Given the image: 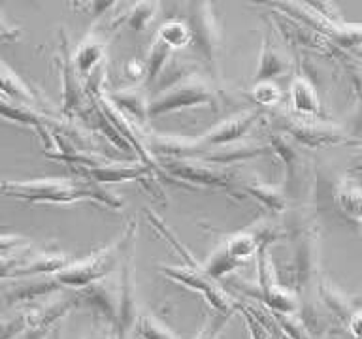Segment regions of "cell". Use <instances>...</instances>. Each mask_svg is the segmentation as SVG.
I'll return each mask as SVG.
<instances>
[{"mask_svg":"<svg viewBox=\"0 0 362 339\" xmlns=\"http://www.w3.org/2000/svg\"><path fill=\"white\" fill-rule=\"evenodd\" d=\"M2 194L16 198L25 203H49V206H70L78 202H95L107 209H123V200L113 192L87 179H33L4 181Z\"/></svg>","mask_w":362,"mask_h":339,"instance_id":"1","label":"cell"},{"mask_svg":"<svg viewBox=\"0 0 362 339\" xmlns=\"http://www.w3.org/2000/svg\"><path fill=\"white\" fill-rule=\"evenodd\" d=\"M262 123H270V130L288 136L296 145L311 149V151L361 143L351 136V132L344 130L338 124L328 123L327 119H302L293 113L270 112L266 113Z\"/></svg>","mask_w":362,"mask_h":339,"instance_id":"2","label":"cell"},{"mask_svg":"<svg viewBox=\"0 0 362 339\" xmlns=\"http://www.w3.org/2000/svg\"><path fill=\"white\" fill-rule=\"evenodd\" d=\"M136 239V220H129V225L124 226L121 236L112 242L110 245H104L98 251H95L89 256L81 260H76L72 264L64 268L61 273H57V281L62 287L72 292L83 290L93 282L104 281L110 271L117 264L123 262L124 251L129 247L130 242Z\"/></svg>","mask_w":362,"mask_h":339,"instance_id":"3","label":"cell"},{"mask_svg":"<svg viewBox=\"0 0 362 339\" xmlns=\"http://www.w3.org/2000/svg\"><path fill=\"white\" fill-rule=\"evenodd\" d=\"M187 107H214L215 112L221 109L217 90L206 79L200 78L198 72L153 96L149 100V119L187 109Z\"/></svg>","mask_w":362,"mask_h":339,"instance_id":"4","label":"cell"},{"mask_svg":"<svg viewBox=\"0 0 362 339\" xmlns=\"http://www.w3.org/2000/svg\"><path fill=\"white\" fill-rule=\"evenodd\" d=\"M293 260H291V281L293 287L302 292L317 282L319 271V251H321V228L311 219L300 220L291 232Z\"/></svg>","mask_w":362,"mask_h":339,"instance_id":"5","label":"cell"},{"mask_svg":"<svg viewBox=\"0 0 362 339\" xmlns=\"http://www.w3.org/2000/svg\"><path fill=\"white\" fill-rule=\"evenodd\" d=\"M276 228L272 226H259V228H249V230L236 232L221 245L211 258L204 264L208 275L211 279H223L238 268H242L251 256H257L260 243L264 242L266 236H270Z\"/></svg>","mask_w":362,"mask_h":339,"instance_id":"6","label":"cell"},{"mask_svg":"<svg viewBox=\"0 0 362 339\" xmlns=\"http://www.w3.org/2000/svg\"><path fill=\"white\" fill-rule=\"evenodd\" d=\"M59 73H61V115L64 121L78 123L89 109L90 98L85 93L83 81L79 78L78 68L74 62V53L64 28H59Z\"/></svg>","mask_w":362,"mask_h":339,"instance_id":"7","label":"cell"},{"mask_svg":"<svg viewBox=\"0 0 362 339\" xmlns=\"http://www.w3.org/2000/svg\"><path fill=\"white\" fill-rule=\"evenodd\" d=\"M160 166L166 174L194 186H209V189L228 192L232 196L240 194L242 183L236 168H226L202 160H160Z\"/></svg>","mask_w":362,"mask_h":339,"instance_id":"8","label":"cell"},{"mask_svg":"<svg viewBox=\"0 0 362 339\" xmlns=\"http://www.w3.org/2000/svg\"><path fill=\"white\" fill-rule=\"evenodd\" d=\"M187 25L191 28L192 47L214 78H219V28L209 2L187 4Z\"/></svg>","mask_w":362,"mask_h":339,"instance_id":"9","label":"cell"},{"mask_svg":"<svg viewBox=\"0 0 362 339\" xmlns=\"http://www.w3.org/2000/svg\"><path fill=\"white\" fill-rule=\"evenodd\" d=\"M160 273L168 277L172 281L180 282L181 287L194 290L202 296L214 311L219 313H234L240 311V304L230 298V294L215 282V279L208 275L206 268L200 264L197 266H160Z\"/></svg>","mask_w":362,"mask_h":339,"instance_id":"10","label":"cell"},{"mask_svg":"<svg viewBox=\"0 0 362 339\" xmlns=\"http://www.w3.org/2000/svg\"><path fill=\"white\" fill-rule=\"evenodd\" d=\"M266 109L262 107H247L240 113H234L225 121H221L214 126V129L206 130L202 136H198L197 143H198V155L206 149H219V147L226 145H234V143H240V141H245V136L251 132L255 124L259 121H264L266 117ZM197 155V157H198ZM194 157V158H197ZM192 158V160H194Z\"/></svg>","mask_w":362,"mask_h":339,"instance_id":"11","label":"cell"},{"mask_svg":"<svg viewBox=\"0 0 362 339\" xmlns=\"http://www.w3.org/2000/svg\"><path fill=\"white\" fill-rule=\"evenodd\" d=\"M72 264L66 254L38 253L33 247L16 258L11 264L2 268V279H30V277H51L61 273Z\"/></svg>","mask_w":362,"mask_h":339,"instance_id":"12","label":"cell"},{"mask_svg":"<svg viewBox=\"0 0 362 339\" xmlns=\"http://www.w3.org/2000/svg\"><path fill=\"white\" fill-rule=\"evenodd\" d=\"M79 307H89L95 313V322L106 324L113 330L117 324L121 290L110 281H98L76 292Z\"/></svg>","mask_w":362,"mask_h":339,"instance_id":"13","label":"cell"},{"mask_svg":"<svg viewBox=\"0 0 362 339\" xmlns=\"http://www.w3.org/2000/svg\"><path fill=\"white\" fill-rule=\"evenodd\" d=\"M0 109H2V117L6 121H11V123L23 124V126H28L33 129L36 134L40 136V140L44 141L47 145V151H53L55 149V143H53V130L57 129L55 117H51L44 109H38V107H28L21 106V104H13V102L2 100L0 102Z\"/></svg>","mask_w":362,"mask_h":339,"instance_id":"14","label":"cell"},{"mask_svg":"<svg viewBox=\"0 0 362 339\" xmlns=\"http://www.w3.org/2000/svg\"><path fill=\"white\" fill-rule=\"evenodd\" d=\"M270 145L285 168V179H287V196L296 198L302 189V177H304V158H302V147L294 143L288 136L270 130Z\"/></svg>","mask_w":362,"mask_h":339,"instance_id":"15","label":"cell"},{"mask_svg":"<svg viewBox=\"0 0 362 339\" xmlns=\"http://www.w3.org/2000/svg\"><path fill=\"white\" fill-rule=\"evenodd\" d=\"M59 290H66L55 275L51 277H30V279H16L11 287H6L2 292L6 307H16L19 304H30L36 299L49 296Z\"/></svg>","mask_w":362,"mask_h":339,"instance_id":"16","label":"cell"},{"mask_svg":"<svg viewBox=\"0 0 362 339\" xmlns=\"http://www.w3.org/2000/svg\"><path fill=\"white\" fill-rule=\"evenodd\" d=\"M155 172L153 166L144 162H117L112 160L106 166L90 170H78V174L81 177L95 181L98 185H107V183H129V181H141L146 179L147 175H151Z\"/></svg>","mask_w":362,"mask_h":339,"instance_id":"17","label":"cell"},{"mask_svg":"<svg viewBox=\"0 0 362 339\" xmlns=\"http://www.w3.org/2000/svg\"><path fill=\"white\" fill-rule=\"evenodd\" d=\"M288 104L291 113L302 119H325L321 100L315 85L304 72L296 73L288 85Z\"/></svg>","mask_w":362,"mask_h":339,"instance_id":"18","label":"cell"},{"mask_svg":"<svg viewBox=\"0 0 362 339\" xmlns=\"http://www.w3.org/2000/svg\"><path fill=\"white\" fill-rule=\"evenodd\" d=\"M74 307H79L76 292L68 294V296H62V298L59 299H53L51 304H47L44 307V315H42V319L13 339H51V335L59 330V324H61L62 319H64Z\"/></svg>","mask_w":362,"mask_h":339,"instance_id":"19","label":"cell"},{"mask_svg":"<svg viewBox=\"0 0 362 339\" xmlns=\"http://www.w3.org/2000/svg\"><path fill=\"white\" fill-rule=\"evenodd\" d=\"M240 194L255 198L260 203V208L272 217H277V215H283L287 211V192H283L279 186L264 183L262 179L243 181L242 186H240Z\"/></svg>","mask_w":362,"mask_h":339,"instance_id":"20","label":"cell"},{"mask_svg":"<svg viewBox=\"0 0 362 339\" xmlns=\"http://www.w3.org/2000/svg\"><path fill=\"white\" fill-rule=\"evenodd\" d=\"M104 95L113 106L117 107L119 112H123L129 119H132L134 123L146 124V121H149V100L147 98L146 90L141 87H130V89H119L112 90V93H106L104 89Z\"/></svg>","mask_w":362,"mask_h":339,"instance_id":"21","label":"cell"},{"mask_svg":"<svg viewBox=\"0 0 362 339\" xmlns=\"http://www.w3.org/2000/svg\"><path fill=\"white\" fill-rule=\"evenodd\" d=\"M106 61V42L98 36H89L83 44L79 45L78 51L74 53V62L78 68V73L81 81H89L96 72H100Z\"/></svg>","mask_w":362,"mask_h":339,"instance_id":"22","label":"cell"},{"mask_svg":"<svg viewBox=\"0 0 362 339\" xmlns=\"http://www.w3.org/2000/svg\"><path fill=\"white\" fill-rule=\"evenodd\" d=\"M288 59L279 47L274 44L270 34L262 36L259 53V68H257V81H274L276 78L288 72Z\"/></svg>","mask_w":362,"mask_h":339,"instance_id":"23","label":"cell"},{"mask_svg":"<svg viewBox=\"0 0 362 339\" xmlns=\"http://www.w3.org/2000/svg\"><path fill=\"white\" fill-rule=\"evenodd\" d=\"M2 100L28 107H38V109L45 112L42 96L36 90L30 89L6 62H2Z\"/></svg>","mask_w":362,"mask_h":339,"instance_id":"24","label":"cell"},{"mask_svg":"<svg viewBox=\"0 0 362 339\" xmlns=\"http://www.w3.org/2000/svg\"><path fill=\"white\" fill-rule=\"evenodd\" d=\"M315 288H317V294H319V299H321V304L327 307L330 313H332L339 322H344L345 326L349 324L351 316L355 315L356 311V305L353 304V299L344 294L341 290L334 287L332 282L325 279V277H319L315 282Z\"/></svg>","mask_w":362,"mask_h":339,"instance_id":"25","label":"cell"},{"mask_svg":"<svg viewBox=\"0 0 362 339\" xmlns=\"http://www.w3.org/2000/svg\"><path fill=\"white\" fill-rule=\"evenodd\" d=\"M334 203L345 219L362 226V189L349 181H341L334 191Z\"/></svg>","mask_w":362,"mask_h":339,"instance_id":"26","label":"cell"},{"mask_svg":"<svg viewBox=\"0 0 362 339\" xmlns=\"http://www.w3.org/2000/svg\"><path fill=\"white\" fill-rule=\"evenodd\" d=\"M158 8H160L158 2H138V4L123 6L121 8V25L138 34L146 32L147 27L157 17Z\"/></svg>","mask_w":362,"mask_h":339,"instance_id":"27","label":"cell"},{"mask_svg":"<svg viewBox=\"0 0 362 339\" xmlns=\"http://www.w3.org/2000/svg\"><path fill=\"white\" fill-rule=\"evenodd\" d=\"M172 53L174 51L170 49L168 45H164L158 38H153L151 47H149L147 56L144 59L146 61V81H144V87H155L158 78L163 76L166 66H168Z\"/></svg>","mask_w":362,"mask_h":339,"instance_id":"28","label":"cell"},{"mask_svg":"<svg viewBox=\"0 0 362 339\" xmlns=\"http://www.w3.org/2000/svg\"><path fill=\"white\" fill-rule=\"evenodd\" d=\"M155 38H158L164 45H168L170 49L181 51L185 49L187 45L192 44V36H191V28L187 25V21H181V19H166V21L158 27Z\"/></svg>","mask_w":362,"mask_h":339,"instance_id":"29","label":"cell"},{"mask_svg":"<svg viewBox=\"0 0 362 339\" xmlns=\"http://www.w3.org/2000/svg\"><path fill=\"white\" fill-rule=\"evenodd\" d=\"M181 339L175 335L163 321H158L153 313H140L134 328V339Z\"/></svg>","mask_w":362,"mask_h":339,"instance_id":"30","label":"cell"},{"mask_svg":"<svg viewBox=\"0 0 362 339\" xmlns=\"http://www.w3.org/2000/svg\"><path fill=\"white\" fill-rule=\"evenodd\" d=\"M251 93H253L255 106L262 107L266 112L272 109V107L279 106V102L283 98L281 89L277 87L276 81H257Z\"/></svg>","mask_w":362,"mask_h":339,"instance_id":"31","label":"cell"},{"mask_svg":"<svg viewBox=\"0 0 362 339\" xmlns=\"http://www.w3.org/2000/svg\"><path fill=\"white\" fill-rule=\"evenodd\" d=\"M238 311L234 313H219V311H214V315L208 316V321L204 322V326L200 328V332L194 339H221V335L225 333V330L228 328L230 321L234 319Z\"/></svg>","mask_w":362,"mask_h":339,"instance_id":"32","label":"cell"},{"mask_svg":"<svg viewBox=\"0 0 362 339\" xmlns=\"http://www.w3.org/2000/svg\"><path fill=\"white\" fill-rule=\"evenodd\" d=\"M0 245H2V266H8L10 262H13L17 256H21L25 251H28V249L33 247V245H30V239L16 236V234H4Z\"/></svg>","mask_w":362,"mask_h":339,"instance_id":"33","label":"cell"},{"mask_svg":"<svg viewBox=\"0 0 362 339\" xmlns=\"http://www.w3.org/2000/svg\"><path fill=\"white\" fill-rule=\"evenodd\" d=\"M240 311L243 313V319H245V324H247L249 338L251 339H272L270 333H268V330H266V326L259 321V319H257V316L251 315V313H249L245 307H242V305H240Z\"/></svg>","mask_w":362,"mask_h":339,"instance_id":"34","label":"cell"},{"mask_svg":"<svg viewBox=\"0 0 362 339\" xmlns=\"http://www.w3.org/2000/svg\"><path fill=\"white\" fill-rule=\"evenodd\" d=\"M21 36V30L19 27H11L8 19H6L4 13H0V38L4 44H10V42H17Z\"/></svg>","mask_w":362,"mask_h":339,"instance_id":"35","label":"cell"},{"mask_svg":"<svg viewBox=\"0 0 362 339\" xmlns=\"http://www.w3.org/2000/svg\"><path fill=\"white\" fill-rule=\"evenodd\" d=\"M124 73L132 79H138V81H146V61H138V59H132L124 64Z\"/></svg>","mask_w":362,"mask_h":339,"instance_id":"36","label":"cell"},{"mask_svg":"<svg viewBox=\"0 0 362 339\" xmlns=\"http://www.w3.org/2000/svg\"><path fill=\"white\" fill-rule=\"evenodd\" d=\"M112 328L106 326V324L95 322V328H93L83 339H112Z\"/></svg>","mask_w":362,"mask_h":339,"instance_id":"37","label":"cell"},{"mask_svg":"<svg viewBox=\"0 0 362 339\" xmlns=\"http://www.w3.org/2000/svg\"><path fill=\"white\" fill-rule=\"evenodd\" d=\"M347 330H349V333L355 339H362V311L361 309L351 316L349 324H347Z\"/></svg>","mask_w":362,"mask_h":339,"instance_id":"38","label":"cell"},{"mask_svg":"<svg viewBox=\"0 0 362 339\" xmlns=\"http://www.w3.org/2000/svg\"><path fill=\"white\" fill-rule=\"evenodd\" d=\"M51 339H59V330H57V332L51 335Z\"/></svg>","mask_w":362,"mask_h":339,"instance_id":"39","label":"cell"},{"mask_svg":"<svg viewBox=\"0 0 362 339\" xmlns=\"http://www.w3.org/2000/svg\"><path fill=\"white\" fill-rule=\"evenodd\" d=\"M112 339H115V333H113V332H112Z\"/></svg>","mask_w":362,"mask_h":339,"instance_id":"40","label":"cell"}]
</instances>
